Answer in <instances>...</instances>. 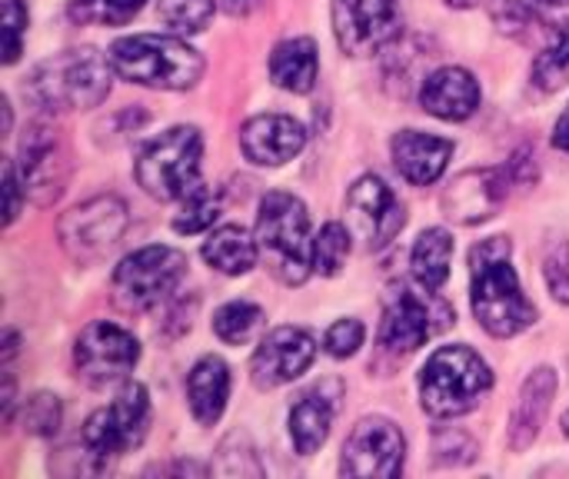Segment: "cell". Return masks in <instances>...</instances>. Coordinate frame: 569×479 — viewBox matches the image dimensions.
Masks as SVG:
<instances>
[{"mask_svg":"<svg viewBox=\"0 0 569 479\" xmlns=\"http://www.w3.org/2000/svg\"><path fill=\"white\" fill-rule=\"evenodd\" d=\"M450 7H473V0H447Z\"/></svg>","mask_w":569,"mask_h":479,"instance_id":"b9f144b4","label":"cell"},{"mask_svg":"<svg viewBox=\"0 0 569 479\" xmlns=\"http://www.w3.org/2000/svg\"><path fill=\"white\" fill-rule=\"evenodd\" d=\"M140 7H143V0H77L73 17L120 27V23L133 20V13H140Z\"/></svg>","mask_w":569,"mask_h":479,"instance_id":"d6a6232c","label":"cell"},{"mask_svg":"<svg viewBox=\"0 0 569 479\" xmlns=\"http://www.w3.org/2000/svg\"><path fill=\"white\" fill-rule=\"evenodd\" d=\"M3 183H7V227H10L20 213V190H23V180L17 177V167L10 160L3 163Z\"/></svg>","mask_w":569,"mask_h":479,"instance_id":"74e56055","label":"cell"},{"mask_svg":"<svg viewBox=\"0 0 569 479\" xmlns=\"http://www.w3.org/2000/svg\"><path fill=\"white\" fill-rule=\"evenodd\" d=\"M140 360V343L117 323L97 320L90 323L73 347V363L77 373L90 383V387H107L123 380Z\"/></svg>","mask_w":569,"mask_h":479,"instance_id":"8fae6325","label":"cell"},{"mask_svg":"<svg viewBox=\"0 0 569 479\" xmlns=\"http://www.w3.org/2000/svg\"><path fill=\"white\" fill-rule=\"evenodd\" d=\"M203 137L197 127H173L150 140L137 160V183L153 200H180L193 183H200Z\"/></svg>","mask_w":569,"mask_h":479,"instance_id":"8992f818","label":"cell"},{"mask_svg":"<svg viewBox=\"0 0 569 479\" xmlns=\"http://www.w3.org/2000/svg\"><path fill=\"white\" fill-rule=\"evenodd\" d=\"M333 400L317 387L310 393H303L293 410H290V437H293V447L300 457H310L317 453L327 437H330V423H333Z\"/></svg>","mask_w":569,"mask_h":479,"instance_id":"cb8c5ba5","label":"cell"},{"mask_svg":"<svg viewBox=\"0 0 569 479\" xmlns=\"http://www.w3.org/2000/svg\"><path fill=\"white\" fill-rule=\"evenodd\" d=\"M437 333L433 323V307L413 293V287L397 283L387 293L383 303V323H380V343L390 353H413L420 350L430 337Z\"/></svg>","mask_w":569,"mask_h":479,"instance_id":"2e32d148","label":"cell"},{"mask_svg":"<svg viewBox=\"0 0 569 479\" xmlns=\"http://www.w3.org/2000/svg\"><path fill=\"white\" fill-rule=\"evenodd\" d=\"M320 73V60H317V47L307 37H293L283 40L273 53H270V77L277 87L290 90V93H310Z\"/></svg>","mask_w":569,"mask_h":479,"instance_id":"603a6c76","label":"cell"},{"mask_svg":"<svg viewBox=\"0 0 569 479\" xmlns=\"http://www.w3.org/2000/svg\"><path fill=\"white\" fill-rule=\"evenodd\" d=\"M187 273V257L173 247H143L113 270V300L130 313L153 310Z\"/></svg>","mask_w":569,"mask_h":479,"instance_id":"52a82bcc","label":"cell"},{"mask_svg":"<svg viewBox=\"0 0 569 479\" xmlns=\"http://www.w3.org/2000/svg\"><path fill=\"white\" fill-rule=\"evenodd\" d=\"M60 417H63V410L53 393H33L20 410L23 430L33 437H53L60 430Z\"/></svg>","mask_w":569,"mask_h":479,"instance_id":"1f68e13d","label":"cell"},{"mask_svg":"<svg viewBox=\"0 0 569 479\" xmlns=\"http://www.w3.org/2000/svg\"><path fill=\"white\" fill-rule=\"evenodd\" d=\"M493 387V373L470 347H440L420 370V400L430 417L453 420L470 413Z\"/></svg>","mask_w":569,"mask_h":479,"instance_id":"5b68a950","label":"cell"},{"mask_svg":"<svg viewBox=\"0 0 569 479\" xmlns=\"http://www.w3.org/2000/svg\"><path fill=\"white\" fill-rule=\"evenodd\" d=\"M553 143H557L563 153H569V107L563 110V117H560V123H557V130H553Z\"/></svg>","mask_w":569,"mask_h":479,"instance_id":"f35d334b","label":"cell"},{"mask_svg":"<svg viewBox=\"0 0 569 479\" xmlns=\"http://www.w3.org/2000/svg\"><path fill=\"white\" fill-rule=\"evenodd\" d=\"M510 253L513 243L507 237H490L470 250L473 313L483 323V330L500 340L523 333L537 320V307L523 297Z\"/></svg>","mask_w":569,"mask_h":479,"instance_id":"6da1fadb","label":"cell"},{"mask_svg":"<svg viewBox=\"0 0 569 479\" xmlns=\"http://www.w3.org/2000/svg\"><path fill=\"white\" fill-rule=\"evenodd\" d=\"M147 427H150V397L140 383H127L110 407L97 410L83 423V450L93 460L107 463L140 447L147 437Z\"/></svg>","mask_w":569,"mask_h":479,"instance_id":"ba28073f","label":"cell"},{"mask_svg":"<svg viewBox=\"0 0 569 479\" xmlns=\"http://www.w3.org/2000/svg\"><path fill=\"white\" fill-rule=\"evenodd\" d=\"M350 253V230L343 223H327L313 237V270L320 277H337Z\"/></svg>","mask_w":569,"mask_h":479,"instance_id":"f546056e","label":"cell"},{"mask_svg":"<svg viewBox=\"0 0 569 479\" xmlns=\"http://www.w3.org/2000/svg\"><path fill=\"white\" fill-rule=\"evenodd\" d=\"M363 337H367V330H363L360 320H340V323H333V327L327 330L323 347H327L330 357L343 360V357H353V353L363 347Z\"/></svg>","mask_w":569,"mask_h":479,"instance_id":"836d02e7","label":"cell"},{"mask_svg":"<svg viewBox=\"0 0 569 479\" xmlns=\"http://www.w3.org/2000/svg\"><path fill=\"white\" fill-rule=\"evenodd\" d=\"M3 27H7L3 63H17L20 47H23V30H27V7L20 0H7L3 3Z\"/></svg>","mask_w":569,"mask_h":479,"instance_id":"d590c367","label":"cell"},{"mask_svg":"<svg viewBox=\"0 0 569 479\" xmlns=\"http://www.w3.org/2000/svg\"><path fill=\"white\" fill-rule=\"evenodd\" d=\"M157 17L177 33H200L213 17V0H160Z\"/></svg>","mask_w":569,"mask_h":479,"instance_id":"4dcf8cb0","label":"cell"},{"mask_svg":"<svg viewBox=\"0 0 569 479\" xmlns=\"http://www.w3.org/2000/svg\"><path fill=\"white\" fill-rule=\"evenodd\" d=\"M110 53L103 57L93 47H77V50H63L43 63H37L27 77V97L53 113L63 110H87L97 107L100 100H107L110 93Z\"/></svg>","mask_w":569,"mask_h":479,"instance_id":"7a4b0ae2","label":"cell"},{"mask_svg":"<svg viewBox=\"0 0 569 479\" xmlns=\"http://www.w3.org/2000/svg\"><path fill=\"white\" fill-rule=\"evenodd\" d=\"M420 103L440 120H467L480 107V83L463 67H440L423 80Z\"/></svg>","mask_w":569,"mask_h":479,"instance_id":"d6986e66","label":"cell"},{"mask_svg":"<svg viewBox=\"0 0 569 479\" xmlns=\"http://www.w3.org/2000/svg\"><path fill=\"white\" fill-rule=\"evenodd\" d=\"M127 203L120 197H93L70 213H63L57 233L63 250L73 260H97L103 257L127 230Z\"/></svg>","mask_w":569,"mask_h":479,"instance_id":"30bf717a","label":"cell"},{"mask_svg":"<svg viewBox=\"0 0 569 479\" xmlns=\"http://www.w3.org/2000/svg\"><path fill=\"white\" fill-rule=\"evenodd\" d=\"M533 83L547 93L569 83V20L553 27V40L533 60Z\"/></svg>","mask_w":569,"mask_h":479,"instance_id":"4316f807","label":"cell"},{"mask_svg":"<svg viewBox=\"0 0 569 479\" xmlns=\"http://www.w3.org/2000/svg\"><path fill=\"white\" fill-rule=\"evenodd\" d=\"M493 20L500 23V30L510 33H523V27H533L537 17L530 13V7H523L520 0H493Z\"/></svg>","mask_w":569,"mask_h":479,"instance_id":"8d00e7d4","label":"cell"},{"mask_svg":"<svg viewBox=\"0 0 569 479\" xmlns=\"http://www.w3.org/2000/svg\"><path fill=\"white\" fill-rule=\"evenodd\" d=\"M413 277L427 290H440L450 277V260H453V237L440 227L423 230L420 240L413 243Z\"/></svg>","mask_w":569,"mask_h":479,"instance_id":"484cf974","label":"cell"},{"mask_svg":"<svg viewBox=\"0 0 569 479\" xmlns=\"http://www.w3.org/2000/svg\"><path fill=\"white\" fill-rule=\"evenodd\" d=\"M227 397H230V370H227V363L220 357H203L187 377V400H190V410H193L197 423L213 427L227 410Z\"/></svg>","mask_w":569,"mask_h":479,"instance_id":"7402d4cb","label":"cell"},{"mask_svg":"<svg viewBox=\"0 0 569 479\" xmlns=\"http://www.w3.org/2000/svg\"><path fill=\"white\" fill-rule=\"evenodd\" d=\"M553 397H557V373L550 367H540L523 383V393H520V403H517V413H513V423H510V447L517 453L527 450L537 440V433H540V427H543V420L550 413Z\"/></svg>","mask_w":569,"mask_h":479,"instance_id":"44dd1931","label":"cell"},{"mask_svg":"<svg viewBox=\"0 0 569 479\" xmlns=\"http://www.w3.org/2000/svg\"><path fill=\"white\" fill-rule=\"evenodd\" d=\"M313 357H317V343H313L310 333H303L297 327H280L253 353V363H250L253 383L260 390H273V387L293 383L297 377L307 373Z\"/></svg>","mask_w":569,"mask_h":479,"instance_id":"9a60e30c","label":"cell"},{"mask_svg":"<svg viewBox=\"0 0 569 479\" xmlns=\"http://www.w3.org/2000/svg\"><path fill=\"white\" fill-rule=\"evenodd\" d=\"M257 247L287 287H300L313 267V240L307 207L293 193H267L257 213Z\"/></svg>","mask_w":569,"mask_h":479,"instance_id":"277c9868","label":"cell"},{"mask_svg":"<svg viewBox=\"0 0 569 479\" xmlns=\"http://www.w3.org/2000/svg\"><path fill=\"white\" fill-rule=\"evenodd\" d=\"M113 70L140 87L160 90H190L203 77V57L177 37L133 33L110 47Z\"/></svg>","mask_w":569,"mask_h":479,"instance_id":"3957f363","label":"cell"},{"mask_svg":"<svg viewBox=\"0 0 569 479\" xmlns=\"http://www.w3.org/2000/svg\"><path fill=\"white\" fill-rule=\"evenodd\" d=\"M537 3H543V7H569V0H537Z\"/></svg>","mask_w":569,"mask_h":479,"instance_id":"60d3db41","label":"cell"},{"mask_svg":"<svg viewBox=\"0 0 569 479\" xmlns=\"http://www.w3.org/2000/svg\"><path fill=\"white\" fill-rule=\"evenodd\" d=\"M67 173H70V157H67L60 130L47 120H33L20 137L23 193H30L33 203L47 207L63 193Z\"/></svg>","mask_w":569,"mask_h":479,"instance_id":"9c48e42d","label":"cell"},{"mask_svg":"<svg viewBox=\"0 0 569 479\" xmlns=\"http://www.w3.org/2000/svg\"><path fill=\"white\" fill-rule=\"evenodd\" d=\"M403 457H407L403 433L383 417H367L353 427V433L343 447L340 470L347 477L390 479L403 470Z\"/></svg>","mask_w":569,"mask_h":479,"instance_id":"5bb4252c","label":"cell"},{"mask_svg":"<svg viewBox=\"0 0 569 479\" xmlns=\"http://www.w3.org/2000/svg\"><path fill=\"white\" fill-rule=\"evenodd\" d=\"M393 150V163L400 170L403 180L427 187L433 180L443 177L450 157H453V143L433 133H420V130H400L390 143Z\"/></svg>","mask_w":569,"mask_h":479,"instance_id":"ffe728a7","label":"cell"},{"mask_svg":"<svg viewBox=\"0 0 569 479\" xmlns=\"http://www.w3.org/2000/svg\"><path fill=\"white\" fill-rule=\"evenodd\" d=\"M507 200V170H467L443 193V213L453 223L473 227L490 217Z\"/></svg>","mask_w":569,"mask_h":479,"instance_id":"e0dca14e","label":"cell"},{"mask_svg":"<svg viewBox=\"0 0 569 479\" xmlns=\"http://www.w3.org/2000/svg\"><path fill=\"white\" fill-rule=\"evenodd\" d=\"M307 143V130L283 113H263L243 123L240 130V147L247 153V160L260 163V167H280L287 160H293Z\"/></svg>","mask_w":569,"mask_h":479,"instance_id":"ac0fdd59","label":"cell"},{"mask_svg":"<svg viewBox=\"0 0 569 479\" xmlns=\"http://www.w3.org/2000/svg\"><path fill=\"white\" fill-rule=\"evenodd\" d=\"M260 327H263V310L247 300H233V303L220 307L213 317V333L230 347L250 343Z\"/></svg>","mask_w":569,"mask_h":479,"instance_id":"f1b7e54d","label":"cell"},{"mask_svg":"<svg viewBox=\"0 0 569 479\" xmlns=\"http://www.w3.org/2000/svg\"><path fill=\"white\" fill-rule=\"evenodd\" d=\"M543 273H547V283H550V293L569 303V243H553L550 253H547V263H543Z\"/></svg>","mask_w":569,"mask_h":479,"instance_id":"e575fe53","label":"cell"},{"mask_svg":"<svg viewBox=\"0 0 569 479\" xmlns=\"http://www.w3.org/2000/svg\"><path fill=\"white\" fill-rule=\"evenodd\" d=\"M257 257H260V247H257V240L247 237L243 227H220L203 243V260L227 277H240V273L253 270Z\"/></svg>","mask_w":569,"mask_h":479,"instance_id":"d4e9b609","label":"cell"},{"mask_svg":"<svg viewBox=\"0 0 569 479\" xmlns=\"http://www.w3.org/2000/svg\"><path fill=\"white\" fill-rule=\"evenodd\" d=\"M217 217H220V190H213L207 183H193L180 197V213L173 217V230L177 233H200V230L213 227Z\"/></svg>","mask_w":569,"mask_h":479,"instance_id":"83f0119b","label":"cell"},{"mask_svg":"<svg viewBox=\"0 0 569 479\" xmlns=\"http://www.w3.org/2000/svg\"><path fill=\"white\" fill-rule=\"evenodd\" d=\"M347 220L367 250H383L407 227V210L380 177H360L347 193Z\"/></svg>","mask_w":569,"mask_h":479,"instance_id":"4fadbf2b","label":"cell"},{"mask_svg":"<svg viewBox=\"0 0 569 479\" xmlns=\"http://www.w3.org/2000/svg\"><path fill=\"white\" fill-rule=\"evenodd\" d=\"M233 17H247V13H253V10H260V0H227L223 3Z\"/></svg>","mask_w":569,"mask_h":479,"instance_id":"ab89813d","label":"cell"},{"mask_svg":"<svg viewBox=\"0 0 569 479\" xmlns=\"http://www.w3.org/2000/svg\"><path fill=\"white\" fill-rule=\"evenodd\" d=\"M333 33L343 53L367 57L400 37L397 0H333Z\"/></svg>","mask_w":569,"mask_h":479,"instance_id":"7c38bea8","label":"cell"},{"mask_svg":"<svg viewBox=\"0 0 569 479\" xmlns=\"http://www.w3.org/2000/svg\"><path fill=\"white\" fill-rule=\"evenodd\" d=\"M563 430H567V437H569V410H567V417H563Z\"/></svg>","mask_w":569,"mask_h":479,"instance_id":"7bdbcfd3","label":"cell"}]
</instances>
